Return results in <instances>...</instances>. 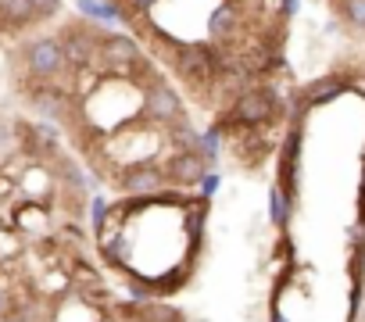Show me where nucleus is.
<instances>
[{"label": "nucleus", "mask_w": 365, "mask_h": 322, "mask_svg": "<svg viewBox=\"0 0 365 322\" xmlns=\"http://www.w3.org/2000/svg\"><path fill=\"white\" fill-rule=\"evenodd\" d=\"M58 40H61V51H65V58H68V76L90 68V65L101 58V33H97L90 22L61 29Z\"/></svg>", "instance_id": "nucleus-6"}, {"label": "nucleus", "mask_w": 365, "mask_h": 322, "mask_svg": "<svg viewBox=\"0 0 365 322\" xmlns=\"http://www.w3.org/2000/svg\"><path fill=\"white\" fill-rule=\"evenodd\" d=\"M136 322H187L175 308H165V304H147L136 311Z\"/></svg>", "instance_id": "nucleus-15"}, {"label": "nucleus", "mask_w": 365, "mask_h": 322, "mask_svg": "<svg viewBox=\"0 0 365 322\" xmlns=\"http://www.w3.org/2000/svg\"><path fill=\"white\" fill-rule=\"evenodd\" d=\"M140 86V108H136V118H143L147 125H172L175 118L187 115L182 108V97L175 93V86H168L165 76L158 72H147V79H136Z\"/></svg>", "instance_id": "nucleus-1"}, {"label": "nucleus", "mask_w": 365, "mask_h": 322, "mask_svg": "<svg viewBox=\"0 0 365 322\" xmlns=\"http://www.w3.org/2000/svg\"><path fill=\"white\" fill-rule=\"evenodd\" d=\"M340 15L347 26L365 29V0H340Z\"/></svg>", "instance_id": "nucleus-17"}, {"label": "nucleus", "mask_w": 365, "mask_h": 322, "mask_svg": "<svg viewBox=\"0 0 365 322\" xmlns=\"http://www.w3.org/2000/svg\"><path fill=\"white\" fill-rule=\"evenodd\" d=\"M140 43L125 33H104L101 36V61L108 65V72L115 76H129L133 79V68L140 65Z\"/></svg>", "instance_id": "nucleus-7"}, {"label": "nucleus", "mask_w": 365, "mask_h": 322, "mask_svg": "<svg viewBox=\"0 0 365 322\" xmlns=\"http://www.w3.org/2000/svg\"><path fill=\"white\" fill-rule=\"evenodd\" d=\"M11 308V294H8V286H4V279H0V315H4Z\"/></svg>", "instance_id": "nucleus-22"}, {"label": "nucleus", "mask_w": 365, "mask_h": 322, "mask_svg": "<svg viewBox=\"0 0 365 322\" xmlns=\"http://www.w3.org/2000/svg\"><path fill=\"white\" fill-rule=\"evenodd\" d=\"M172 68H175V76L187 83V86H208V83H215L222 61H219V54H215L212 47L190 43V47H175Z\"/></svg>", "instance_id": "nucleus-5"}, {"label": "nucleus", "mask_w": 365, "mask_h": 322, "mask_svg": "<svg viewBox=\"0 0 365 322\" xmlns=\"http://www.w3.org/2000/svg\"><path fill=\"white\" fill-rule=\"evenodd\" d=\"M233 26H237V8H233V0H226V8L212 15V36H226L233 33Z\"/></svg>", "instance_id": "nucleus-16"}, {"label": "nucleus", "mask_w": 365, "mask_h": 322, "mask_svg": "<svg viewBox=\"0 0 365 322\" xmlns=\"http://www.w3.org/2000/svg\"><path fill=\"white\" fill-rule=\"evenodd\" d=\"M0 143H8V125H0Z\"/></svg>", "instance_id": "nucleus-24"}, {"label": "nucleus", "mask_w": 365, "mask_h": 322, "mask_svg": "<svg viewBox=\"0 0 365 322\" xmlns=\"http://www.w3.org/2000/svg\"><path fill=\"white\" fill-rule=\"evenodd\" d=\"M0 22H4V29H15V33L36 26L33 0H0Z\"/></svg>", "instance_id": "nucleus-13"}, {"label": "nucleus", "mask_w": 365, "mask_h": 322, "mask_svg": "<svg viewBox=\"0 0 365 322\" xmlns=\"http://www.w3.org/2000/svg\"><path fill=\"white\" fill-rule=\"evenodd\" d=\"M118 190L129 194L133 201H154L161 190H168V176L161 169V161L154 157H143V161H129V165L118 169L115 176Z\"/></svg>", "instance_id": "nucleus-4"}, {"label": "nucleus", "mask_w": 365, "mask_h": 322, "mask_svg": "<svg viewBox=\"0 0 365 322\" xmlns=\"http://www.w3.org/2000/svg\"><path fill=\"white\" fill-rule=\"evenodd\" d=\"M22 65L29 83H61L68 76V58L58 36H36L22 47Z\"/></svg>", "instance_id": "nucleus-3"}, {"label": "nucleus", "mask_w": 365, "mask_h": 322, "mask_svg": "<svg viewBox=\"0 0 365 322\" xmlns=\"http://www.w3.org/2000/svg\"><path fill=\"white\" fill-rule=\"evenodd\" d=\"M29 104L40 115H47V118H61L72 108V100L61 90V83H29Z\"/></svg>", "instance_id": "nucleus-10"}, {"label": "nucleus", "mask_w": 365, "mask_h": 322, "mask_svg": "<svg viewBox=\"0 0 365 322\" xmlns=\"http://www.w3.org/2000/svg\"><path fill=\"white\" fill-rule=\"evenodd\" d=\"M108 201H104V194H93V229H101L104 226V219H108Z\"/></svg>", "instance_id": "nucleus-19"}, {"label": "nucleus", "mask_w": 365, "mask_h": 322, "mask_svg": "<svg viewBox=\"0 0 365 322\" xmlns=\"http://www.w3.org/2000/svg\"><path fill=\"white\" fill-rule=\"evenodd\" d=\"M279 97L269 90V86H255V90H244L233 108L219 118V129H262L265 122H272L279 115Z\"/></svg>", "instance_id": "nucleus-2"}, {"label": "nucleus", "mask_w": 365, "mask_h": 322, "mask_svg": "<svg viewBox=\"0 0 365 322\" xmlns=\"http://www.w3.org/2000/svg\"><path fill=\"white\" fill-rule=\"evenodd\" d=\"M197 187H201V197L208 201V197H212V194L219 190V172H212V169H208V172L201 176V183H197Z\"/></svg>", "instance_id": "nucleus-20"}, {"label": "nucleus", "mask_w": 365, "mask_h": 322, "mask_svg": "<svg viewBox=\"0 0 365 322\" xmlns=\"http://www.w3.org/2000/svg\"><path fill=\"white\" fill-rule=\"evenodd\" d=\"M279 8H283V15H294L297 11V0H279Z\"/></svg>", "instance_id": "nucleus-23"}, {"label": "nucleus", "mask_w": 365, "mask_h": 322, "mask_svg": "<svg viewBox=\"0 0 365 322\" xmlns=\"http://www.w3.org/2000/svg\"><path fill=\"white\" fill-rule=\"evenodd\" d=\"M33 11H36V22L54 19V15L61 11V0H33Z\"/></svg>", "instance_id": "nucleus-18"}, {"label": "nucleus", "mask_w": 365, "mask_h": 322, "mask_svg": "<svg viewBox=\"0 0 365 322\" xmlns=\"http://www.w3.org/2000/svg\"><path fill=\"white\" fill-rule=\"evenodd\" d=\"M347 90V83L340 79V76H326V79H315V83H308L301 93H297V111L304 115L308 108H319V104H326V100H333V97H340Z\"/></svg>", "instance_id": "nucleus-12"}, {"label": "nucleus", "mask_w": 365, "mask_h": 322, "mask_svg": "<svg viewBox=\"0 0 365 322\" xmlns=\"http://www.w3.org/2000/svg\"><path fill=\"white\" fill-rule=\"evenodd\" d=\"M269 219H272V226H287L290 222V197L283 194V187H272L269 190Z\"/></svg>", "instance_id": "nucleus-14"}, {"label": "nucleus", "mask_w": 365, "mask_h": 322, "mask_svg": "<svg viewBox=\"0 0 365 322\" xmlns=\"http://www.w3.org/2000/svg\"><path fill=\"white\" fill-rule=\"evenodd\" d=\"M76 8H79L83 22H90V26H118V22L133 19L122 0H76Z\"/></svg>", "instance_id": "nucleus-11"}, {"label": "nucleus", "mask_w": 365, "mask_h": 322, "mask_svg": "<svg viewBox=\"0 0 365 322\" xmlns=\"http://www.w3.org/2000/svg\"><path fill=\"white\" fill-rule=\"evenodd\" d=\"M161 169H165V176H168V187H175V190L197 187L201 176L208 172L205 157H201L197 150H172V154L161 161Z\"/></svg>", "instance_id": "nucleus-8"}, {"label": "nucleus", "mask_w": 365, "mask_h": 322, "mask_svg": "<svg viewBox=\"0 0 365 322\" xmlns=\"http://www.w3.org/2000/svg\"><path fill=\"white\" fill-rule=\"evenodd\" d=\"M125 4H129V8L136 11V15H147V11H150V8L158 4V0H125Z\"/></svg>", "instance_id": "nucleus-21"}, {"label": "nucleus", "mask_w": 365, "mask_h": 322, "mask_svg": "<svg viewBox=\"0 0 365 322\" xmlns=\"http://www.w3.org/2000/svg\"><path fill=\"white\" fill-rule=\"evenodd\" d=\"M297 176H301V129H290L279 154V187L287 197L297 194Z\"/></svg>", "instance_id": "nucleus-9"}]
</instances>
